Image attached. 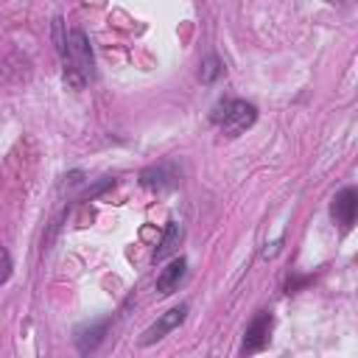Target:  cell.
<instances>
[{
  "instance_id": "2",
  "label": "cell",
  "mask_w": 358,
  "mask_h": 358,
  "mask_svg": "<svg viewBox=\"0 0 358 358\" xmlns=\"http://www.w3.org/2000/svg\"><path fill=\"white\" fill-rule=\"evenodd\" d=\"M255 106L246 103V101H238V98H227V101H218L213 106V123L224 129V134H241L243 129H249L255 123Z\"/></svg>"
},
{
  "instance_id": "8",
  "label": "cell",
  "mask_w": 358,
  "mask_h": 358,
  "mask_svg": "<svg viewBox=\"0 0 358 358\" xmlns=\"http://www.w3.org/2000/svg\"><path fill=\"white\" fill-rule=\"evenodd\" d=\"M171 182H173V173H171L165 165L143 171V185H145V187H168Z\"/></svg>"
},
{
  "instance_id": "1",
  "label": "cell",
  "mask_w": 358,
  "mask_h": 358,
  "mask_svg": "<svg viewBox=\"0 0 358 358\" xmlns=\"http://www.w3.org/2000/svg\"><path fill=\"white\" fill-rule=\"evenodd\" d=\"M64 70H67V78L73 84H84L90 76H92V50H90V42L84 36V31H70L64 45Z\"/></svg>"
},
{
  "instance_id": "5",
  "label": "cell",
  "mask_w": 358,
  "mask_h": 358,
  "mask_svg": "<svg viewBox=\"0 0 358 358\" xmlns=\"http://www.w3.org/2000/svg\"><path fill=\"white\" fill-rule=\"evenodd\" d=\"M185 313H187V308H185V305L171 308L168 313H162V316H159V319H157V322H154V324H151V327L143 333V338H140V341H143V344H154V341H157V338H162L168 330H173L176 324H182Z\"/></svg>"
},
{
  "instance_id": "10",
  "label": "cell",
  "mask_w": 358,
  "mask_h": 358,
  "mask_svg": "<svg viewBox=\"0 0 358 358\" xmlns=\"http://www.w3.org/2000/svg\"><path fill=\"white\" fill-rule=\"evenodd\" d=\"M221 73H224L221 62H218L215 56H207V59H204V64H201V81H207V84H210V81H215Z\"/></svg>"
},
{
  "instance_id": "4",
  "label": "cell",
  "mask_w": 358,
  "mask_h": 358,
  "mask_svg": "<svg viewBox=\"0 0 358 358\" xmlns=\"http://www.w3.org/2000/svg\"><path fill=\"white\" fill-rule=\"evenodd\" d=\"M355 210H358V193H355L352 187H344V190L333 199V204H330V215H333V221L341 224L344 229L352 227V221H355Z\"/></svg>"
},
{
  "instance_id": "6",
  "label": "cell",
  "mask_w": 358,
  "mask_h": 358,
  "mask_svg": "<svg viewBox=\"0 0 358 358\" xmlns=\"http://www.w3.org/2000/svg\"><path fill=\"white\" fill-rule=\"evenodd\" d=\"M185 271H187V260H185V257L171 260V263L162 268V274L157 277V291H159V294H171V291L182 282Z\"/></svg>"
},
{
  "instance_id": "3",
  "label": "cell",
  "mask_w": 358,
  "mask_h": 358,
  "mask_svg": "<svg viewBox=\"0 0 358 358\" xmlns=\"http://www.w3.org/2000/svg\"><path fill=\"white\" fill-rule=\"evenodd\" d=\"M271 313H257L252 319V324L246 327V336H243V352H257L268 344V336H271Z\"/></svg>"
},
{
  "instance_id": "11",
  "label": "cell",
  "mask_w": 358,
  "mask_h": 358,
  "mask_svg": "<svg viewBox=\"0 0 358 358\" xmlns=\"http://www.w3.org/2000/svg\"><path fill=\"white\" fill-rule=\"evenodd\" d=\"M11 277V255L6 252V246H0V285Z\"/></svg>"
},
{
  "instance_id": "7",
  "label": "cell",
  "mask_w": 358,
  "mask_h": 358,
  "mask_svg": "<svg viewBox=\"0 0 358 358\" xmlns=\"http://www.w3.org/2000/svg\"><path fill=\"white\" fill-rule=\"evenodd\" d=\"M106 319H101V322H92L90 327H81L78 330V336H76V344H78V350L81 352H90V350H95L98 344H101V338H103V333H106Z\"/></svg>"
},
{
  "instance_id": "9",
  "label": "cell",
  "mask_w": 358,
  "mask_h": 358,
  "mask_svg": "<svg viewBox=\"0 0 358 358\" xmlns=\"http://www.w3.org/2000/svg\"><path fill=\"white\" fill-rule=\"evenodd\" d=\"M179 235H182V229H179V224H173L171 221V227H168V232H165V238L159 241V249L154 252V260H162L168 252H173V246H176V241H179Z\"/></svg>"
}]
</instances>
